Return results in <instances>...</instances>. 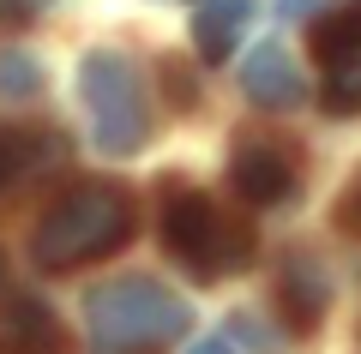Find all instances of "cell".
<instances>
[{
  "instance_id": "cell-1",
  "label": "cell",
  "mask_w": 361,
  "mask_h": 354,
  "mask_svg": "<svg viewBox=\"0 0 361 354\" xmlns=\"http://www.w3.org/2000/svg\"><path fill=\"white\" fill-rule=\"evenodd\" d=\"M127 234H133V198L121 187L90 180V187H73L66 198H54L42 210L37 234H30V253H37L42 270H78L90 258L115 253Z\"/></svg>"
},
{
  "instance_id": "cell-2",
  "label": "cell",
  "mask_w": 361,
  "mask_h": 354,
  "mask_svg": "<svg viewBox=\"0 0 361 354\" xmlns=\"http://www.w3.org/2000/svg\"><path fill=\"white\" fill-rule=\"evenodd\" d=\"M85 324L97 354H157L187 330V301L151 277H121L85 301Z\"/></svg>"
},
{
  "instance_id": "cell-3",
  "label": "cell",
  "mask_w": 361,
  "mask_h": 354,
  "mask_svg": "<svg viewBox=\"0 0 361 354\" xmlns=\"http://www.w3.org/2000/svg\"><path fill=\"white\" fill-rule=\"evenodd\" d=\"M163 241L199 282H223L253 265V228L211 192H175L163 204Z\"/></svg>"
},
{
  "instance_id": "cell-4",
  "label": "cell",
  "mask_w": 361,
  "mask_h": 354,
  "mask_svg": "<svg viewBox=\"0 0 361 354\" xmlns=\"http://www.w3.org/2000/svg\"><path fill=\"white\" fill-rule=\"evenodd\" d=\"M78 96H85L90 108V132H97V144H103L109 156H133L145 144V84L139 72H133L127 54L115 49H90L85 61H78Z\"/></svg>"
},
{
  "instance_id": "cell-5",
  "label": "cell",
  "mask_w": 361,
  "mask_h": 354,
  "mask_svg": "<svg viewBox=\"0 0 361 354\" xmlns=\"http://www.w3.org/2000/svg\"><path fill=\"white\" fill-rule=\"evenodd\" d=\"M313 54H319L331 108H361V0L313 25Z\"/></svg>"
},
{
  "instance_id": "cell-6",
  "label": "cell",
  "mask_w": 361,
  "mask_h": 354,
  "mask_svg": "<svg viewBox=\"0 0 361 354\" xmlns=\"http://www.w3.org/2000/svg\"><path fill=\"white\" fill-rule=\"evenodd\" d=\"M229 180L241 192V204H289L301 187V163L277 139H235Z\"/></svg>"
},
{
  "instance_id": "cell-7",
  "label": "cell",
  "mask_w": 361,
  "mask_h": 354,
  "mask_svg": "<svg viewBox=\"0 0 361 354\" xmlns=\"http://www.w3.org/2000/svg\"><path fill=\"white\" fill-rule=\"evenodd\" d=\"M241 84H247V96H253L259 108H301V102H307V84H301V72H295V54H289L283 42H259V49L247 54V66H241Z\"/></svg>"
},
{
  "instance_id": "cell-8",
  "label": "cell",
  "mask_w": 361,
  "mask_h": 354,
  "mask_svg": "<svg viewBox=\"0 0 361 354\" xmlns=\"http://www.w3.org/2000/svg\"><path fill=\"white\" fill-rule=\"evenodd\" d=\"M0 354H61V324L25 294H0Z\"/></svg>"
},
{
  "instance_id": "cell-9",
  "label": "cell",
  "mask_w": 361,
  "mask_h": 354,
  "mask_svg": "<svg viewBox=\"0 0 361 354\" xmlns=\"http://www.w3.org/2000/svg\"><path fill=\"white\" fill-rule=\"evenodd\" d=\"M253 0H199L193 13V42H199V61H229L235 42L247 37V25H253Z\"/></svg>"
},
{
  "instance_id": "cell-10",
  "label": "cell",
  "mask_w": 361,
  "mask_h": 354,
  "mask_svg": "<svg viewBox=\"0 0 361 354\" xmlns=\"http://www.w3.org/2000/svg\"><path fill=\"white\" fill-rule=\"evenodd\" d=\"M61 139L37 127H0V187H18L25 175H37L42 163H54Z\"/></svg>"
},
{
  "instance_id": "cell-11",
  "label": "cell",
  "mask_w": 361,
  "mask_h": 354,
  "mask_svg": "<svg viewBox=\"0 0 361 354\" xmlns=\"http://www.w3.org/2000/svg\"><path fill=\"white\" fill-rule=\"evenodd\" d=\"M283 289H289V312H295L301 330L325 318V294H331V289H325V277H319V265H313V258H289Z\"/></svg>"
},
{
  "instance_id": "cell-12",
  "label": "cell",
  "mask_w": 361,
  "mask_h": 354,
  "mask_svg": "<svg viewBox=\"0 0 361 354\" xmlns=\"http://www.w3.org/2000/svg\"><path fill=\"white\" fill-rule=\"evenodd\" d=\"M37 90H42V66L30 61V54L6 49V54H0V96L13 102V96H37Z\"/></svg>"
},
{
  "instance_id": "cell-13",
  "label": "cell",
  "mask_w": 361,
  "mask_h": 354,
  "mask_svg": "<svg viewBox=\"0 0 361 354\" xmlns=\"http://www.w3.org/2000/svg\"><path fill=\"white\" fill-rule=\"evenodd\" d=\"M187 354H235V348H229V342H223V336H205V342H193V348H187Z\"/></svg>"
},
{
  "instance_id": "cell-14",
  "label": "cell",
  "mask_w": 361,
  "mask_h": 354,
  "mask_svg": "<svg viewBox=\"0 0 361 354\" xmlns=\"http://www.w3.org/2000/svg\"><path fill=\"white\" fill-rule=\"evenodd\" d=\"M355 216H361V192H355Z\"/></svg>"
}]
</instances>
